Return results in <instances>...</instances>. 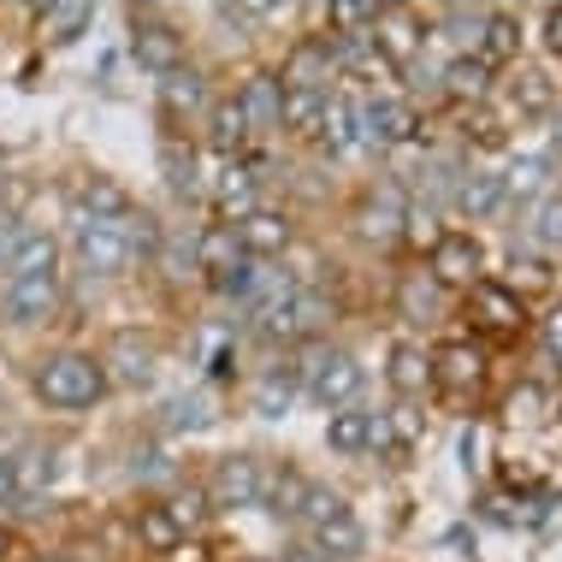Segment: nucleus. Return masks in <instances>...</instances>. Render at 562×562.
<instances>
[{
	"instance_id": "a18cd8bd",
	"label": "nucleus",
	"mask_w": 562,
	"mask_h": 562,
	"mask_svg": "<svg viewBox=\"0 0 562 562\" xmlns=\"http://www.w3.org/2000/svg\"><path fill=\"white\" fill-rule=\"evenodd\" d=\"M379 420H385V438H397V445H415L420 438V408L415 403H397L391 415H379Z\"/></svg>"
},
{
	"instance_id": "ea45409f",
	"label": "nucleus",
	"mask_w": 562,
	"mask_h": 562,
	"mask_svg": "<svg viewBox=\"0 0 562 562\" xmlns=\"http://www.w3.org/2000/svg\"><path fill=\"white\" fill-rule=\"evenodd\" d=\"M544 178H551V160H544V155H515L509 172H504V190L509 195H539Z\"/></svg>"
},
{
	"instance_id": "f257e3e1",
	"label": "nucleus",
	"mask_w": 562,
	"mask_h": 562,
	"mask_svg": "<svg viewBox=\"0 0 562 562\" xmlns=\"http://www.w3.org/2000/svg\"><path fill=\"white\" fill-rule=\"evenodd\" d=\"M36 397L48 408H95L108 397V368L83 349H59L36 368Z\"/></svg>"
},
{
	"instance_id": "1a4fd4ad",
	"label": "nucleus",
	"mask_w": 562,
	"mask_h": 562,
	"mask_svg": "<svg viewBox=\"0 0 562 562\" xmlns=\"http://www.w3.org/2000/svg\"><path fill=\"white\" fill-rule=\"evenodd\" d=\"M331 71H338L331 36H308V42H296V48H291V59H284V78H279V83H291V89H326V83H331Z\"/></svg>"
},
{
	"instance_id": "f3484780",
	"label": "nucleus",
	"mask_w": 562,
	"mask_h": 562,
	"mask_svg": "<svg viewBox=\"0 0 562 562\" xmlns=\"http://www.w3.org/2000/svg\"><path fill=\"white\" fill-rule=\"evenodd\" d=\"M249 113H243V101L237 95H220V101H207V143L220 148V155H232L237 160V148L249 143Z\"/></svg>"
},
{
	"instance_id": "20e7f679",
	"label": "nucleus",
	"mask_w": 562,
	"mask_h": 562,
	"mask_svg": "<svg viewBox=\"0 0 562 562\" xmlns=\"http://www.w3.org/2000/svg\"><path fill=\"white\" fill-rule=\"evenodd\" d=\"M71 255H78V267L89 272V279H113V272L131 267L119 220H83L78 232H71Z\"/></svg>"
},
{
	"instance_id": "f704fd0d",
	"label": "nucleus",
	"mask_w": 562,
	"mask_h": 562,
	"mask_svg": "<svg viewBox=\"0 0 562 562\" xmlns=\"http://www.w3.org/2000/svg\"><path fill=\"white\" fill-rule=\"evenodd\" d=\"M438 78H445V89L450 95H462V101H480L485 95V78H492V66H485V59H450L445 71H438Z\"/></svg>"
},
{
	"instance_id": "7ed1b4c3",
	"label": "nucleus",
	"mask_w": 562,
	"mask_h": 562,
	"mask_svg": "<svg viewBox=\"0 0 562 562\" xmlns=\"http://www.w3.org/2000/svg\"><path fill=\"white\" fill-rule=\"evenodd\" d=\"M131 54H136V66H143V71L166 78V71L184 66V36H178V30L166 24L160 12L136 7V12H131Z\"/></svg>"
},
{
	"instance_id": "6ab92c4d",
	"label": "nucleus",
	"mask_w": 562,
	"mask_h": 562,
	"mask_svg": "<svg viewBox=\"0 0 562 562\" xmlns=\"http://www.w3.org/2000/svg\"><path fill=\"white\" fill-rule=\"evenodd\" d=\"M296 391H302V368H296V361H279V368H272L261 385H255V415H261V420H279L284 408L296 403Z\"/></svg>"
},
{
	"instance_id": "5fc2aeb1",
	"label": "nucleus",
	"mask_w": 562,
	"mask_h": 562,
	"mask_svg": "<svg viewBox=\"0 0 562 562\" xmlns=\"http://www.w3.org/2000/svg\"><path fill=\"white\" fill-rule=\"evenodd\" d=\"M36 562H59V557H36Z\"/></svg>"
},
{
	"instance_id": "9d476101",
	"label": "nucleus",
	"mask_w": 562,
	"mask_h": 562,
	"mask_svg": "<svg viewBox=\"0 0 562 562\" xmlns=\"http://www.w3.org/2000/svg\"><path fill=\"white\" fill-rule=\"evenodd\" d=\"M356 125H361V143L397 148L415 136V113H408L403 101H368V108H356Z\"/></svg>"
},
{
	"instance_id": "2f4dec72",
	"label": "nucleus",
	"mask_w": 562,
	"mask_h": 562,
	"mask_svg": "<svg viewBox=\"0 0 562 562\" xmlns=\"http://www.w3.org/2000/svg\"><path fill=\"white\" fill-rule=\"evenodd\" d=\"M314 551H321L326 562L356 557V551H361V521H356V515H338V521L314 527Z\"/></svg>"
},
{
	"instance_id": "864d4df0",
	"label": "nucleus",
	"mask_w": 562,
	"mask_h": 562,
	"mask_svg": "<svg viewBox=\"0 0 562 562\" xmlns=\"http://www.w3.org/2000/svg\"><path fill=\"white\" fill-rule=\"evenodd\" d=\"M243 562H272V557H243Z\"/></svg>"
},
{
	"instance_id": "ddd939ff",
	"label": "nucleus",
	"mask_w": 562,
	"mask_h": 562,
	"mask_svg": "<svg viewBox=\"0 0 562 562\" xmlns=\"http://www.w3.org/2000/svg\"><path fill=\"white\" fill-rule=\"evenodd\" d=\"M207 195H214V207H220L225 220H243V214H255V195H261V178H255V166L225 160V166H220V178L207 184Z\"/></svg>"
},
{
	"instance_id": "8fccbe9b",
	"label": "nucleus",
	"mask_w": 562,
	"mask_h": 562,
	"mask_svg": "<svg viewBox=\"0 0 562 562\" xmlns=\"http://www.w3.org/2000/svg\"><path fill=\"white\" fill-rule=\"evenodd\" d=\"M544 42H551V48L562 54V7H551V12H544Z\"/></svg>"
},
{
	"instance_id": "423d86ee",
	"label": "nucleus",
	"mask_w": 562,
	"mask_h": 562,
	"mask_svg": "<svg viewBox=\"0 0 562 562\" xmlns=\"http://www.w3.org/2000/svg\"><path fill=\"white\" fill-rule=\"evenodd\" d=\"M59 308V272H30V279H7L0 291V314L12 326H36V321H54Z\"/></svg>"
},
{
	"instance_id": "72a5a7b5",
	"label": "nucleus",
	"mask_w": 562,
	"mask_h": 562,
	"mask_svg": "<svg viewBox=\"0 0 562 562\" xmlns=\"http://www.w3.org/2000/svg\"><path fill=\"white\" fill-rule=\"evenodd\" d=\"M155 267L166 272V279H190V272H202L195 267V232H166Z\"/></svg>"
},
{
	"instance_id": "09e8293b",
	"label": "nucleus",
	"mask_w": 562,
	"mask_h": 562,
	"mask_svg": "<svg viewBox=\"0 0 562 562\" xmlns=\"http://www.w3.org/2000/svg\"><path fill=\"white\" fill-rule=\"evenodd\" d=\"M544 349H551V356L562 361V308L551 314V321H544Z\"/></svg>"
},
{
	"instance_id": "5701e85b",
	"label": "nucleus",
	"mask_w": 562,
	"mask_h": 562,
	"mask_svg": "<svg viewBox=\"0 0 562 562\" xmlns=\"http://www.w3.org/2000/svg\"><path fill=\"white\" fill-rule=\"evenodd\" d=\"M243 261V243H237V225H207V232H195V267L202 272H220Z\"/></svg>"
},
{
	"instance_id": "37998d69",
	"label": "nucleus",
	"mask_w": 562,
	"mask_h": 562,
	"mask_svg": "<svg viewBox=\"0 0 562 562\" xmlns=\"http://www.w3.org/2000/svg\"><path fill=\"white\" fill-rule=\"evenodd\" d=\"M445 30H450V48H480V36H485V12H450L445 19Z\"/></svg>"
},
{
	"instance_id": "473e14b6",
	"label": "nucleus",
	"mask_w": 562,
	"mask_h": 562,
	"mask_svg": "<svg viewBox=\"0 0 562 562\" xmlns=\"http://www.w3.org/2000/svg\"><path fill=\"white\" fill-rule=\"evenodd\" d=\"M136 539H143V551H178L184 533H178V521L166 515V504H148L136 515Z\"/></svg>"
},
{
	"instance_id": "4be33fe9",
	"label": "nucleus",
	"mask_w": 562,
	"mask_h": 562,
	"mask_svg": "<svg viewBox=\"0 0 562 562\" xmlns=\"http://www.w3.org/2000/svg\"><path fill=\"white\" fill-rule=\"evenodd\" d=\"M160 101H166V119H190V113H202L207 108V83H202V71H166L160 78Z\"/></svg>"
},
{
	"instance_id": "f03ea898",
	"label": "nucleus",
	"mask_w": 562,
	"mask_h": 562,
	"mask_svg": "<svg viewBox=\"0 0 562 562\" xmlns=\"http://www.w3.org/2000/svg\"><path fill=\"white\" fill-rule=\"evenodd\" d=\"M296 368H302V391H308L321 408H344L361 391V368H356L349 349H308Z\"/></svg>"
},
{
	"instance_id": "412c9836",
	"label": "nucleus",
	"mask_w": 562,
	"mask_h": 562,
	"mask_svg": "<svg viewBox=\"0 0 562 562\" xmlns=\"http://www.w3.org/2000/svg\"><path fill=\"white\" fill-rule=\"evenodd\" d=\"M160 172H166V184H172V195L202 190V160H195V148L184 143V136H166L160 143Z\"/></svg>"
},
{
	"instance_id": "39448f33",
	"label": "nucleus",
	"mask_w": 562,
	"mask_h": 562,
	"mask_svg": "<svg viewBox=\"0 0 562 562\" xmlns=\"http://www.w3.org/2000/svg\"><path fill=\"white\" fill-rule=\"evenodd\" d=\"M261 480H267V468L255 462V456H225L214 468V480L202 485L207 509H255L261 504Z\"/></svg>"
},
{
	"instance_id": "a211bd4d",
	"label": "nucleus",
	"mask_w": 562,
	"mask_h": 562,
	"mask_svg": "<svg viewBox=\"0 0 562 562\" xmlns=\"http://www.w3.org/2000/svg\"><path fill=\"white\" fill-rule=\"evenodd\" d=\"M314 136H321L331 155H356V148H361L356 101H349V95H331V89H326V113H321V131H314Z\"/></svg>"
},
{
	"instance_id": "9b49d317",
	"label": "nucleus",
	"mask_w": 562,
	"mask_h": 562,
	"mask_svg": "<svg viewBox=\"0 0 562 562\" xmlns=\"http://www.w3.org/2000/svg\"><path fill=\"white\" fill-rule=\"evenodd\" d=\"M427 272L438 284H474V272H480V243L468 237V232H445L432 243V261Z\"/></svg>"
},
{
	"instance_id": "a19ab883",
	"label": "nucleus",
	"mask_w": 562,
	"mask_h": 562,
	"mask_svg": "<svg viewBox=\"0 0 562 562\" xmlns=\"http://www.w3.org/2000/svg\"><path fill=\"white\" fill-rule=\"evenodd\" d=\"M166 515H172V521H178V533L190 539L195 527L207 521V492H202V485H190V492H184V485H178V492L166 497Z\"/></svg>"
},
{
	"instance_id": "c9c22d12",
	"label": "nucleus",
	"mask_w": 562,
	"mask_h": 562,
	"mask_svg": "<svg viewBox=\"0 0 562 562\" xmlns=\"http://www.w3.org/2000/svg\"><path fill=\"white\" fill-rule=\"evenodd\" d=\"M291 515H302L308 527H326V521H338V515H349V504L331 492V485H302V497H296Z\"/></svg>"
},
{
	"instance_id": "6e6552de",
	"label": "nucleus",
	"mask_w": 562,
	"mask_h": 562,
	"mask_svg": "<svg viewBox=\"0 0 562 562\" xmlns=\"http://www.w3.org/2000/svg\"><path fill=\"white\" fill-rule=\"evenodd\" d=\"M101 368H108V379H119V385L136 391V385H148V379H155V344H148L143 331H113Z\"/></svg>"
},
{
	"instance_id": "c85d7f7f",
	"label": "nucleus",
	"mask_w": 562,
	"mask_h": 562,
	"mask_svg": "<svg viewBox=\"0 0 562 562\" xmlns=\"http://www.w3.org/2000/svg\"><path fill=\"white\" fill-rule=\"evenodd\" d=\"M207 420H214V397H207V391H184V397H172L160 408L166 432H202Z\"/></svg>"
},
{
	"instance_id": "603ef678",
	"label": "nucleus",
	"mask_w": 562,
	"mask_h": 562,
	"mask_svg": "<svg viewBox=\"0 0 562 562\" xmlns=\"http://www.w3.org/2000/svg\"><path fill=\"white\" fill-rule=\"evenodd\" d=\"M557 148H562V119H557Z\"/></svg>"
},
{
	"instance_id": "c756f323",
	"label": "nucleus",
	"mask_w": 562,
	"mask_h": 562,
	"mask_svg": "<svg viewBox=\"0 0 562 562\" xmlns=\"http://www.w3.org/2000/svg\"><path fill=\"white\" fill-rule=\"evenodd\" d=\"M397 308H403L408 326H427L432 321V314H438V279H432V272H408L403 291H397Z\"/></svg>"
},
{
	"instance_id": "dca6fc26",
	"label": "nucleus",
	"mask_w": 562,
	"mask_h": 562,
	"mask_svg": "<svg viewBox=\"0 0 562 562\" xmlns=\"http://www.w3.org/2000/svg\"><path fill=\"white\" fill-rule=\"evenodd\" d=\"M326 445L338 450V456H361V450H373V408H361V403L331 408V420H326Z\"/></svg>"
},
{
	"instance_id": "bb28decb",
	"label": "nucleus",
	"mask_w": 562,
	"mask_h": 562,
	"mask_svg": "<svg viewBox=\"0 0 562 562\" xmlns=\"http://www.w3.org/2000/svg\"><path fill=\"white\" fill-rule=\"evenodd\" d=\"M119 237H125V255H131V261H155L166 232H160L155 214H136V207H125V214H119Z\"/></svg>"
},
{
	"instance_id": "2eb2a0df",
	"label": "nucleus",
	"mask_w": 562,
	"mask_h": 562,
	"mask_svg": "<svg viewBox=\"0 0 562 562\" xmlns=\"http://www.w3.org/2000/svg\"><path fill=\"white\" fill-rule=\"evenodd\" d=\"M237 101H243V113H249V131H279V119H284V83L272 78V71H255V78L237 89Z\"/></svg>"
},
{
	"instance_id": "f8f14e48",
	"label": "nucleus",
	"mask_w": 562,
	"mask_h": 562,
	"mask_svg": "<svg viewBox=\"0 0 562 562\" xmlns=\"http://www.w3.org/2000/svg\"><path fill=\"white\" fill-rule=\"evenodd\" d=\"M373 48L391 54L397 66H415V54H420V19H415V12H403V7L373 12Z\"/></svg>"
},
{
	"instance_id": "7c9ffc66",
	"label": "nucleus",
	"mask_w": 562,
	"mask_h": 562,
	"mask_svg": "<svg viewBox=\"0 0 562 562\" xmlns=\"http://www.w3.org/2000/svg\"><path fill=\"white\" fill-rule=\"evenodd\" d=\"M89 24H95V7H48V12H42V42L71 48V42H78Z\"/></svg>"
},
{
	"instance_id": "4468645a",
	"label": "nucleus",
	"mask_w": 562,
	"mask_h": 562,
	"mask_svg": "<svg viewBox=\"0 0 562 562\" xmlns=\"http://www.w3.org/2000/svg\"><path fill=\"white\" fill-rule=\"evenodd\" d=\"M237 243H243V255H255V261L284 255V249H291V220L272 214V207H255V214L237 220Z\"/></svg>"
},
{
	"instance_id": "393cba45",
	"label": "nucleus",
	"mask_w": 562,
	"mask_h": 562,
	"mask_svg": "<svg viewBox=\"0 0 562 562\" xmlns=\"http://www.w3.org/2000/svg\"><path fill=\"white\" fill-rule=\"evenodd\" d=\"M391 385L403 391V397H415V391L432 385V356L420 344H397L391 349Z\"/></svg>"
},
{
	"instance_id": "3c124183",
	"label": "nucleus",
	"mask_w": 562,
	"mask_h": 562,
	"mask_svg": "<svg viewBox=\"0 0 562 562\" xmlns=\"http://www.w3.org/2000/svg\"><path fill=\"white\" fill-rule=\"evenodd\" d=\"M12 557H19V544H12V533L0 527V562H12Z\"/></svg>"
},
{
	"instance_id": "0eeeda50",
	"label": "nucleus",
	"mask_w": 562,
	"mask_h": 562,
	"mask_svg": "<svg viewBox=\"0 0 562 562\" xmlns=\"http://www.w3.org/2000/svg\"><path fill=\"white\" fill-rule=\"evenodd\" d=\"M356 232L368 237V243H397V237L408 232V202H403V190H397V184H379L368 202H361Z\"/></svg>"
},
{
	"instance_id": "de8ad7c7",
	"label": "nucleus",
	"mask_w": 562,
	"mask_h": 562,
	"mask_svg": "<svg viewBox=\"0 0 562 562\" xmlns=\"http://www.w3.org/2000/svg\"><path fill=\"white\" fill-rule=\"evenodd\" d=\"M0 497H19V462L0 456Z\"/></svg>"
},
{
	"instance_id": "58836bf2",
	"label": "nucleus",
	"mask_w": 562,
	"mask_h": 562,
	"mask_svg": "<svg viewBox=\"0 0 562 562\" xmlns=\"http://www.w3.org/2000/svg\"><path fill=\"white\" fill-rule=\"evenodd\" d=\"M432 368H445V385L468 391V385H474V379H480V368H485V361H480V349H474V344H450L445 356L432 361Z\"/></svg>"
},
{
	"instance_id": "79ce46f5",
	"label": "nucleus",
	"mask_w": 562,
	"mask_h": 562,
	"mask_svg": "<svg viewBox=\"0 0 562 562\" xmlns=\"http://www.w3.org/2000/svg\"><path fill=\"white\" fill-rule=\"evenodd\" d=\"M551 78H544V71H521V78H515V108H527V113H551Z\"/></svg>"
},
{
	"instance_id": "c03bdc74",
	"label": "nucleus",
	"mask_w": 562,
	"mask_h": 562,
	"mask_svg": "<svg viewBox=\"0 0 562 562\" xmlns=\"http://www.w3.org/2000/svg\"><path fill=\"white\" fill-rule=\"evenodd\" d=\"M533 243H551V249H562V195H544V202H539Z\"/></svg>"
},
{
	"instance_id": "e433bc0d",
	"label": "nucleus",
	"mask_w": 562,
	"mask_h": 562,
	"mask_svg": "<svg viewBox=\"0 0 562 562\" xmlns=\"http://www.w3.org/2000/svg\"><path fill=\"white\" fill-rule=\"evenodd\" d=\"M214 284H220V296L255 302V296H261V284H267V267L255 261V255H243V261H237V267H225V272H220Z\"/></svg>"
},
{
	"instance_id": "cd10ccee",
	"label": "nucleus",
	"mask_w": 562,
	"mask_h": 562,
	"mask_svg": "<svg viewBox=\"0 0 562 562\" xmlns=\"http://www.w3.org/2000/svg\"><path fill=\"white\" fill-rule=\"evenodd\" d=\"M321 113H326V89H284V119H279V131L314 136V131H321Z\"/></svg>"
},
{
	"instance_id": "aec40b11",
	"label": "nucleus",
	"mask_w": 562,
	"mask_h": 562,
	"mask_svg": "<svg viewBox=\"0 0 562 562\" xmlns=\"http://www.w3.org/2000/svg\"><path fill=\"white\" fill-rule=\"evenodd\" d=\"M504 202H509L504 172H468V178H456V207H462V214L485 220V214H497Z\"/></svg>"
},
{
	"instance_id": "a878e982",
	"label": "nucleus",
	"mask_w": 562,
	"mask_h": 562,
	"mask_svg": "<svg viewBox=\"0 0 562 562\" xmlns=\"http://www.w3.org/2000/svg\"><path fill=\"white\" fill-rule=\"evenodd\" d=\"M54 267H59V243L48 232H24L19 249H12L7 279H30V272H54Z\"/></svg>"
},
{
	"instance_id": "49530a36",
	"label": "nucleus",
	"mask_w": 562,
	"mask_h": 562,
	"mask_svg": "<svg viewBox=\"0 0 562 562\" xmlns=\"http://www.w3.org/2000/svg\"><path fill=\"white\" fill-rule=\"evenodd\" d=\"M19 237H24V225H19V214H0V272L12 267V249H19Z\"/></svg>"
},
{
	"instance_id": "b1692460",
	"label": "nucleus",
	"mask_w": 562,
	"mask_h": 562,
	"mask_svg": "<svg viewBox=\"0 0 562 562\" xmlns=\"http://www.w3.org/2000/svg\"><path fill=\"white\" fill-rule=\"evenodd\" d=\"M474 314L485 326H521V296L504 291V284H492V279H474Z\"/></svg>"
},
{
	"instance_id": "4c0bfd02",
	"label": "nucleus",
	"mask_w": 562,
	"mask_h": 562,
	"mask_svg": "<svg viewBox=\"0 0 562 562\" xmlns=\"http://www.w3.org/2000/svg\"><path fill=\"white\" fill-rule=\"evenodd\" d=\"M521 48V30H515L509 12H485V36H480V59L492 66V59H509Z\"/></svg>"
}]
</instances>
